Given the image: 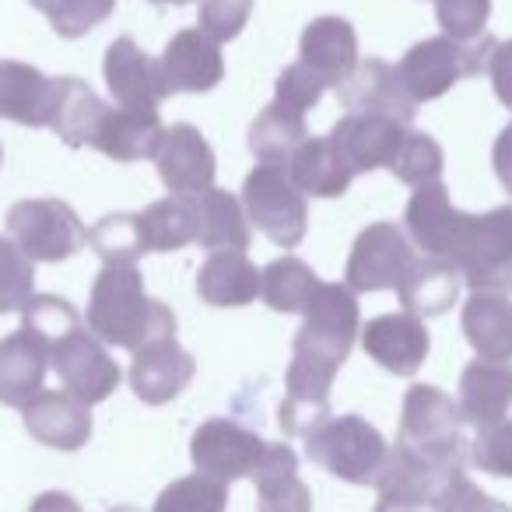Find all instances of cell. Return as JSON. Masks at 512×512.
<instances>
[{"instance_id":"obj_38","label":"cell","mask_w":512,"mask_h":512,"mask_svg":"<svg viewBox=\"0 0 512 512\" xmlns=\"http://www.w3.org/2000/svg\"><path fill=\"white\" fill-rule=\"evenodd\" d=\"M88 242H92V249L102 256V264L130 267L148 253L141 218H137V214H106V218H99L92 225Z\"/></svg>"},{"instance_id":"obj_50","label":"cell","mask_w":512,"mask_h":512,"mask_svg":"<svg viewBox=\"0 0 512 512\" xmlns=\"http://www.w3.org/2000/svg\"><path fill=\"white\" fill-rule=\"evenodd\" d=\"M491 165H495V176L502 179V186H512V123L498 134L495 151H491Z\"/></svg>"},{"instance_id":"obj_18","label":"cell","mask_w":512,"mask_h":512,"mask_svg":"<svg viewBox=\"0 0 512 512\" xmlns=\"http://www.w3.org/2000/svg\"><path fill=\"white\" fill-rule=\"evenodd\" d=\"M162 64V78L169 85V95H200L218 88L225 78V57L221 46L214 43L207 32L183 29L169 39V46L158 57Z\"/></svg>"},{"instance_id":"obj_25","label":"cell","mask_w":512,"mask_h":512,"mask_svg":"<svg viewBox=\"0 0 512 512\" xmlns=\"http://www.w3.org/2000/svg\"><path fill=\"white\" fill-rule=\"evenodd\" d=\"M46 365H50V348L29 334L15 330L0 341V404L25 407L43 393Z\"/></svg>"},{"instance_id":"obj_34","label":"cell","mask_w":512,"mask_h":512,"mask_svg":"<svg viewBox=\"0 0 512 512\" xmlns=\"http://www.w3.org/2000/svg\"><path fill=\"white\" fill-rule=\"evenodd\" d=\"M463 337L488 362L512 358V302L509 295H470L463 306Z\"/></svg>"},{"instance_id":"obj_31","label":"cell","mask_w":512,"mask_h":512,"mask_svg":"<svg viewBox=\"0 0 512 512\" xmlns=\"http://www.w3.org/2000/svg\"><path fill=\"white\" fill-rule=\"evenodd\" d=\"M197 295L214 309H239L260 295V271L246 253H211L197 271Z\"/></svg>"},{"instance_id":"obj_55","label":"cell","mask_w":512,"mask_h":512,"mask_svg":"<svg viewBox=\"0 0 512 512\" xmlns=\"http://www.w3.org/2000/svg\"><path fill=\"white\" fill-rule=\"evenodd\" d=\"M109 512H141V509H134V505H116V509H109Z\"/></svg>"},{"instance_id":"obj_5","label":"cell","mask_w":512,"mask_h":512,"mask_svg":"<svg viewBox=\"0 0 512 512\" xmlns=\"http://www.w3.org/2000/svg\"><path fill=\"white\" fill-rule=\"evenodd\" d=\"M453 267L470 295H512V204L470 214Z\"/></svg>"},{"instance_id":"obj_3","label":"cell","mask_w":512,"mask_h":512,"mask_svg":"<svg viewBox=\"0 0 512 512\" xmlns=\"http://www.w3.org/2000/svg\"><path fill=\"white\" fill-rule=\"evenodd\" d=\"M306 453L327 474L348 484H362V488L372 484L376 488L390 446L376 425H369L358 414H344V418H327L313 435H306Z\"/></svg>"},{"instance_id":"obj_27","label":"cell","mask_w":512,"mask_h":512,"mask_svg":"<svg viewBox=\"0 0 512 512\" xmlns=\"http://www.w3.org/2000/svg\"><path fill=\"white\" fill-rule=\"evenodd\" d=\"M162 120L158 109H106L99 130H95L92 148L102 151L113 162H141L155 158V148L162 141Z\"/></svg>"},{"instance_id":"obj_52","label":"cell","mask_w":512,"mask_h":512,"mask_svg":"<svg viewBox=\"0 0 512 512\" xmlns=\"http://www.w3.org/2000/svg\"><path fill=\"white\" fill-rule=\"evenodd\" d=\"M29 4H32L36 11H43V15H50V8L57 4V0H29Z\"/></svg>"},{"instance_id":"obj_29","label":"cell","mask_w":512,"mask_h":512,"mask_svg":"<svg viewBox=\"0 0 512 512\" xmlns=\"http://www.w3.org/2000/svg\"><path fill=\"white\" fill-rule=\"evenodd\" d=\"M253 481L260 512H313V495L299 477V456L285 442H267Z\"/></svg>"},{"instance_id":"obj_45","label":"cell","mask_w":512,"mask_h":512,"mask_svg":"<svg viewBox=\"0 0 512 512\" xmlns=\"http://www.w3.org/2000/svg\"><path fill=\"white\" fill-rule=\"evenodd\" d=\"M323 92H327L323 78L309 71L302 60L288 64L285 71L278 74V81H274V102H281L285 109H295V113H302V116L320 106Z\"/></svg>"},{"instance_id":"obj_23","label":"cell","mask_w":512,"mask_h":512,"mask_svg":"<svg viewBox=\"0 0 512 512\" xmlns=\"http://www.w3.org/2000/svg\"><path fill=\"white\" fill-rule=\"evenodd\" d=\"M341 106L348 113H372V116H393V120L407 123L414 120V102L407 99L404 85L397 78V67L386 60H358L355 74L337 88Z\"/></svg>"},{"instance_id":"obj_24","label":"cell","mask_w":512,"mask_h":512,"mask_svg":"<svg viewBox=\"0 0 512 512\" xmlns=\"http://www.w3.org/2000/svg\"><path fill=\"white\" fill-rule=\"evenodd\" d=\"M460 418L477 432L505 421L512 407V362H488L477 358L460 376Z\"/></svg>"},{"instance_id":"obj_13","label":"cell","mask_w":512,"mask_h":512,"mask_svg":"<svg viewBox=\"0 0 512 512\" xmlns=\"http://www.w3.org/2000/svg\"><path fill=\"white\" fill-rule=\"evenodd\" d=\"M404 225H407V239L418 249H425L435 260H456V249L463 242V232L470 225V214L453 207L449 200L446 183H428L418 186L404 211Z\"/></svg>"},{"instance_id":"obj_36","label":"cell","mask_w":512,"mask_h":512,"mask_svg":"<svg viewBox=\"0 0 512 512\" xmlns=\"http://www.w3.org/2000/svg\"><path fill=\"white\" fill-rule=\"evenodd\" d=\"M141 232L148 253H176V249L197 242V204L193 197H162L141 214Z\"/></svg>"},{"instance_id":"obj_7","label":"cell","mask_w":512,"mask_h":512,"mask_svg":"<svg viewBox=\"0 0 512 512\" xmlns=\"http://www.w3.org/2000/svg\"><path fill=\"white\" fill-rule=\"evenodd\" d=\"M8 235L32 264H60L71 260L88 242V232L71 204L57 197L18 200L8 211Z\"/></svg>"},{"instance_id":"obj_56","label":"cell","mask_w":512,"mask_h":512,"mask_svg":"<svg viewBox=\"0 0 512 512\" xmlns=\"http://www.w3.org/2000/svg\"><path fill=\"white\" fill-rule=\"evenodd\" d=\"M0 162H4V148H0Z\"/></svg>"},{"instance_id":"obj_41","label":"cell","mask_w":512,"mask_h":512,"mask_svg":"<svg viewBox=\"0 0 512 512\" xmlns=\"http://www.w3.org/2000/svg\"><path fill=\"white\" fill-rule=\"evenodd\" d=\"M81 327L78 309L60 295H32L22 309V330H29L36 341H43L46 348H53L57 341H64L67 334Z\"/></svg>"},{"instance_id":"obj_51","label":"cell","mask_w":512,"mask_h":512,"mask_svg":"<svg viewBox=\"0 0 512 512\" xmlns=\"http://www.w3.org/2000/svg\"><path fill=\"white\" fill-rule=\"evenodd\" d=\"M29 512H81L78 498L67 491H43L36 502L29 505Z\"/></svg>"},{"instance_id":"obj_47","label":"cell","mask_w":512,"mask_h":512,"mask_svg":"<svg viewBox=\"0 0 512 512\" xmlns=\"http://www.w3.org/2000/svg\"><path fill=\"white\" fill-rule=\"evenodd\" d=\"M470 463L481 467L491 477H512V421L505 418L502 425L477 432L470 446Z\"/></svg>"},{"instance_id":"obj_48","label":"cell","mask_w":512,"mask_h":512,"mask_svg":"<svg viewBox=\"0 0 512 512\" xmlns=\"http://www.w3.org/2000/svg\"><path fill=\"white\" fill-rule=\"evenodd\" d=\"M432 509L435 512H512L509 505H502V502H495L491 495H484V491L477 488L467 474L456 477V481L442 491V498L432 505Z\"/></svg>"},{"instance_id":"obj_57","label":"cell","mask_w":512,"mask_h":512,"mask_svg":"<svg viewBox=\"0 0 512 512\" xmlns=\"http://www.w3.org/2000/svg\"><path fill=\"white\" fill-rule=\"evenodd\" d=\"M509 193H512V186H509Z\"/></svg>"},{"instance_id":"obj_6","label":"cell","mask_w":512,"mask_h":512,"mask_svg":"<svg viewBox=\"0 0 512 512\" xmlns=\"http://www.w3.org/2000/svg\"><path fill=\"white\" fill-rule=\"evenodd\" d=\"M242 207L256 232H264L274 246L295 249L306 239L309 207L285 165H256L242 183Z\"/></svg>"},{"instance_id":"obj_2","label":"cell","mask_w":512,"mask_h":512,"mask_svg":"<svg viewBox=\"0 0 512 512\" xmlns=\"http://www.w3.org/2000/svg\"><path fill=\"white\" fill-rule=\"evenodd\" d=\"M491 50H495L491 36H481L477 43H456L449 36H435L404 53V60L397 64V78L414 106L435 102L463 78L488 71Z\"/></svg>"},{"instance_id":"obj_43","label":"cell","mask_w":512,"mask_h":512,"mask_svg":"<svg viewBox=\"0 0 512 512\" xmlns=\"http://www.w3.org/2000/svg\"><path fill=\"white\" fill-rule=\"evenodd\" d=\"M116 11V0H57L50 8V25L60 39H81L99 29Z\"/></svg>"},{"instance_id":"obj_33","label":"cell","mask_w":512,"mask_h":512,"mask_svg":"<svg viewBox=\"0 0 512 512\" xmlns=\"http://www.w3.org/2000/svg\"><path fill=\"white\" fill-rule=\"evenodd\" d=\"M460 285H463L460 271H456L449 260L425 256V260H414L407 278L400 281L397 295H400V302H404V313H414V316H421V320H428V316H442L456 306Z\"/></svg>"},{"instance_id":"obj_17","label":"cell","mask_w":512,"mask_h":512,"mask_svg":"<svg viewBox=\"0 0 512 512\" xmlns=\"http://www.w3.org/2000/svg\"><path fill=\"white\" fill-rule=\"evenodd\" d=\"M334 365L292 355L285 376V400L278 407V421L285 435H313L330 418V386L337 379Z\"/></svg>"},{"instance_id":"obj_15","label":"cell","mask_w":512,"mask_h":512,"mask_svg":"<svg viewBox=\"0 0 512 512\" xmlns=\"http://www.w3.org/2000/svg\"><path fill=\"white\" fill-rule=\"evenodd\" d=\"M109 95L120 109H158L169 99V85L162 78V64L141 50L130 36L109 43L102 60Z\"/></svg>"},{"instance_id":"obj_8","label":"cell","mask_w":512,"mask_h":512,"mask_svg":"<svg viewBox=\"0 0 512 512\" xmlns=\"http://www.w3.org/2000/svg\"><path fill=\"white\" fill-rule=\"evenodd\" d=\"M302 316L306 320H302L299 334H295V355L341 369L348 362L351 348H355V337L362 334L355 292L348 285L323 281Z\"/></svg>"},{"instance_id":"obj_19","label":"cell","mask_w":512,"mask_h":512,"mask_svg":"<svg viewBox=\"0 0 512 512\" xmlns=\"http://www.w3.org/2000/svg\"><path fill=\"white\" fill-rule=\"evenodd\" d=\"M407 123L393 120V116H372V113H344L341 123L334 127V144L341 148L344 162L351 172H376L390 169L397 158L400 144L407 137Z\"/></svg>"},{"instance_id":"obj_28","label":"cell","mask_w":512,"mask_h":512,"mask_svg":"<svg viewBox=\"0 0 512 512\" xmlns=\"http://www.w3.org/2000/svg\"><path fill=\"white\" fill-rule=\"evenodd\" d=\"M288 176L299 186L302 197L316 200H334L344 197L355 179L351 165L344 162L341 148L334 144V137H309L288 162Z\"/></svg>"},{"instance_id":"obj_26","label":"cell","mask_w":512,"mask_h":512,"mask_svg":"<svg viewBox=\"0 0 512 512\" xmlns=\"http://www.w3.org/2000/svg\"><path fill=\"white\" fill-rule=\"evenodd\" d=\"M53 78L22 60H0V120L18 127H50Z\"/></svg>"},{"instance_id":"obj_12","label":"cell","mask_w":512,"mask_h":512,"mask_svg":"<svg viewBox=\"0 0 512 512\" xmlns=\"http://www.w3.org/2000/svg\"><path fill=\"white\" fill-rule=\"evenodd\" d=\"M463 474V467L453 463L428 460L421 453H411L404 446H393L386 456V467L379 474V502L400 505V509H432L442 498V491Z\"/></svg>"},{"instance_id":"obj_53","label":"cell","mask_w":512,"mask_h":512,"mask_svg":"<svg viewBox=\"0 0 512 512\" xmlns=\"http://www.w3.org/2000/svg\"><path fill=\"white\" fill-rule=\"evenodd\" d=\"M376 512H425V509H400V505H386V502H379V505H376Z\"/></svg>"},{"instance_id":"obj_16","label":"cell","mask_w":512,"mask_h":512,"mask_svg":"<svg viewBox=\"0 0 512 512\" xmlns=\"http://www.w3.org/2000/svg\"><path fill=\"white\" fill-rule=\"evenodd\" d=\"M358 337H362V348L372 362L404 379L418 376V369L428 358V348H432L425 320L414 313H383L365 323Z\"/></svg>"},{"instance_id":"obj_9","label":"cell","mask_w":512,"mask_h":512,"mask_svg":"<svg viewBox=\"0 0 512 512\" xmlns=\"http://www.w3.org/2000/svg\"><path fill=\"white\" fill-rule=\"evenodd\" d=\"M414 246L397 221H376L362 228L344 267V285L351 292H397L400 281L414 267Z\"/></svg>"},{"instance_id":"obj_22","label":"cell","mask_w":512,"mask_h":512,"mask_svg":"<svg viewBox=\"0 0 512 512\" xmlns=\"http://www.w3.org/2000/svg\"><path fill=\"white\" fill-rule=\"evenodd\" d=\"M25 432L60 453H78L92 439V407L64 390H43L25 407Z\"/></svg>"},{"instance_id":"obj_37","label":"cell","mask_w":512,"mask_h":512,"mask_svg":"<svg viewBox=\"0 0 512 512\" xmlns=\"http://www.w3.org/2000/svg\"><path fill=\"white\" fill-rule=\"evenodd\" d=\"M320 285L323 281L316 278V271L299 256H281L260 271V299L274 313H306Z\"/></svg>"},{"instance_id":"obj_39","label":"cell","mask_w":512,"mask_h":512,"mask_svg":"<svg viewBox=\"0 0 512 512\" xmlns=\"http://www.w3.org/2000/svg\"><path fill=\"white\" fill-rule=\"evenodd\" d=\"M442 165H446V155H442L439 141L432 134H421V130H407L404 144H400L397 158L390 162V172L407 186H428L442 179Z\"/></svg>"},{"instance_id":"obj_20","label":"cell","mask_w":512,"mask_h":512,"mask_svg":"<svg viewBox=\"0 0 512 512\" xmlns=\"http://www.w3.org/2000/svg\"><path fill=\"white\" fill-rule=\"evenodd\" d=\"M193 376H197V362L190 351L179 348L176 337H165V341L134 351V362H130V390L151 407L176 400Z\"/></svg>"},{"instance_id":"obj_10","label":"cell","mask_w":512,"mask_h":512,"mask_svg":"<svg viewBox=\"0 0 512 512\" xmlns=\"http://www.w3.org/2000/svg\"><path fill=\"white\" fill-rule=\"evenodd\" d=\"M50 362L60 376L64 393H71L74 400H81L85 407L102 404L116 393L120 386V365L113 362V355L106 351V344L92 334V330H74L64 341H57L50 348Z\"/></svg>"},{"instance_id":"obj_54","label":"cell","mask_w":512,"mask_h":512,"mask_svg":"<svg viewBox=\"0 0 512 512\" xmlns=\"http://www.w3.org/2000/svg\"><path fill=\"white\" fill-rule=\"evenodd\" d=\"M151 4H162V8H165V4H172V8H183V4H190V0H151Z\"/></svg>"},{"instance_id":"obj_30","label":"cell","mask_w":512,"mask_h":512,"mask_svg":"<svg viewBox=\"0 0 512 512\" xmlns=\"http://www.w3.org/2000/svg\"><path fill=\"white\" fill-rule=\"evenodd\" d=\"M197 204V242L211 253H246L253 239V225L246 218V207L228 190H211L193 197Z\"/></svg>"},{"instance_id":"obj_46","label":"cell","mask_w":512,"mask_h":512,"mask_svg":"<svg viewBox=\"0 0 512 512\" xmlns=\"http://www.w3.org/2000/svg\"><path fill=\"white\" fill-rule=\"evenodd\" d=\"M253 15V0H200V32L214 43H232Z\"/></svg>"},{"instance_id":"obj_4","label":"cell","mask_w":512,"mask_h":512,"mask_svg":"<svg viewBox=\"0 0 512 512\" xmlns=\"http://www.w3.org/2000/svg\"><path fill=\"white\" fill-rule=\"evenodd\" d=\"M397 446L428 456V460L463 467L467 463V442H463L460 404L449 393H442L439 386L414 383L404 397V411H400Z\"/></svg>"},{"instance_id":"obj_49","label":"cell","mask_w":512,"mask_h":512,"mask_svg":"<svg viewBox=\"0 0 512 512\" xmlns=\"http://www.w3.org/2000/svg\"><path fill=\"white\" fill-rule=\"evenodd\" d=\"M491 78V88H495L498 102H502L505 109H512V39L509 43H495V50H491L488 57V71H484Z\"/></svg>"},{"instance_id":"obj_42","label":"cell","mask_w":512,"mask_h":512,"mask_svg":"<svg viewBox=\"0 0 512 512\" xmlns=\"http://www.w3.org/2000/svg\"><path fill=\"white\" fill-rule=\"evenodd\" d=\"M32 295H36V264L11 242V235H0V313L25 309Z\"/></svg>"},{"instance_id":"obj_11","label":"cell","mask_w":512,"mask_h":512,"mask_svg":"<svg viewBox=\"0 0 512 512\" xmlns=\"http://www.w3.org/2000/svg\"><path fill=\"white\" fill-rule=\"evenodd\" d=\"M267 442L246 425L232 418H211L193 432L190 439V460L197 474L211 477V481L232 484L242 477H253L256 463L264 456Z\"/></svg>"},{"instance_id":"obj_35","label":"cell","mask_w":512,"mask_h":512,"mask_svg":"<svg viewBox=\"0 0 512 512\" xmlns=\"http://www.w3.org/2000/svg\"><path fill=\"white\" fill-rule=\"evenodd\" d=\"M309 141L306 116L285 109L281 102H271L264 113L256 116L249 127V151L256 155L260 165H285L292 162V155Z\"/></svg>"},{"instance_id":"obj_32","label":"cell","mask_w":512,"mask_h":512,"mask_svg":"<svg viewBox=\"0 0 512 512\" xmlns=\"http://www.w3.org/2000/svg\"><path fill=\"white\" fill-rule=\"evenodd\" d=\"M53 116L50 130L71 148H92L95 130L106 116V102L92 92L81 78H53Z\"/></svg>"},{"instance_id":"obj_40","label":"cell","mask_w":512,"mask_h":512,"mask_svg":"<svg viewBox=\"0 0 512 512\" xmlns=\"http://www.w3.org/2000/svg\"><path fill=\"white\" fill-rule=\"evenodd\" d=\"M225 509H228V484L211 481L204 474H186L158 495L151 512H225Z\"/></svg>"},{"instance_id":"obj_14","label":"cell","mask_w":512,"mask_h":512,"mask_svg":"<svg viewBox=\"0 0 512 512\" xmlns=\"http://www.w3.org/2000/svg\"><path fill=\"white\" fill-rule=\"evenodd\" d=\"M155 165L162 183L176 197H197V193L211 190L214 172H218L211 144L204 141V134L193 123H172V127L162 130V141L155 148Z\"/></svg>"},{"instance_id":"obj_44","label":"cell","mask_w":512,"mask_h":512,"mask_svg":"<svg viewBox=\"0 0 512 512\" xmlns=\"http://www.w3.org/2000/svg\"><path fill=\"white\" fill-rule=\"evenodd\" d=\"M491 15V0H435V18L442 25V36L456 43H477L484 36V25Z\"/></svg>"},{"instance_id":"obj_1","label":"cell","mask_w":512,"mask_h":512,"mask_svg":"<svg viewBox=\"0 0 512 512\" xmlns=\"http://www.w3.org/2000/svg\"><path fill=\"white\" fill-rule=\"evenodd\" d=\"M88 330L109 348L141 351L165 337H176V316L165 302L148 299L144 274L137 264H102L88 295Z\"/></svg>"},{"instance_id":"obj_21","label":"cell","mask_w":512,"mask_h":512,"mask_svg":"<svg viewBox=\"0 0 512 512\" xmlns=\"http://www.w3.org/2000/svg\"><path fill=\"white\" fill-rule=\"evenodd\" d=\"M299 60L313 74H320L327 88H341L358 67L355 25L337 15L313 18L299 39Z\"/></svg>"}]
</instances>
